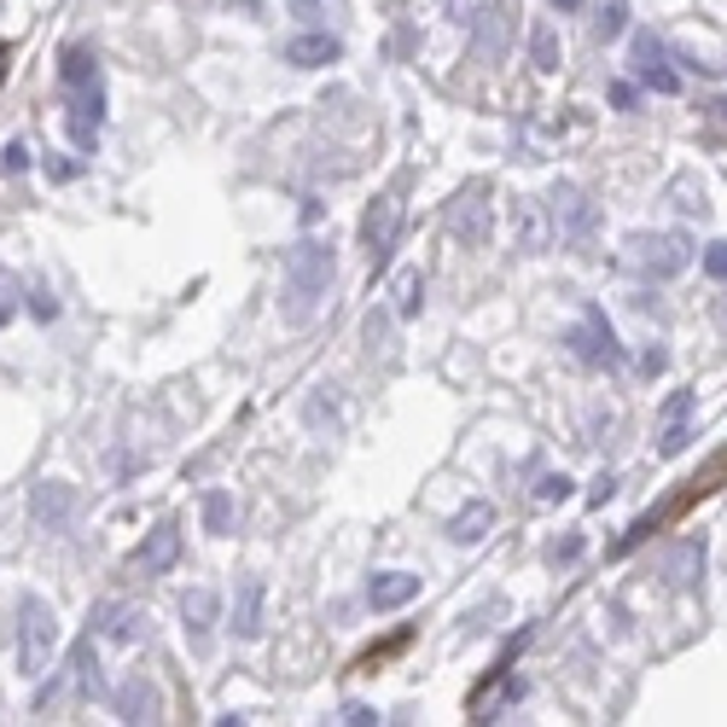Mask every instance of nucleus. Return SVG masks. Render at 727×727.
Listing matches in <instances>:
<instances>
[{
  "instance_id": "4be33fe9",
  "label": "nucleus",
  "mask_w": 727,
  "mask_h": 727,
  "mask_svg": "<svg viewBox=\"0 0 727 727\" xmlns=\"http://www.w3.org/2000/svg\"><path fill=\"white\" fill-rule=\"evenodd\" d=\"M506 24H513V19H506V7H483L478 19H471V47L495 59L501 47H506Z\"/></svg>"
},
{
  "instance_id": "b1692460",
  "label": "nucleus",
  "mask_w": 727,
  "mask_h": 727,
  "mask_svg": "<svg viewBox=\"0 0 727 727\" xmlns=\"http://www.w3.org/2000/svg\"><path fill=\"white\" fill-rule=\"evenodd\" d=\"M71 669H76V692H82V699H99V692H106V675H99V657H94V634L71 652Z\"/></svg>"
},
{
  "instance_id": "bb28decb",
  "label": "nucleus",
  "mask_w": 727,
  "mask_h": 727,
  "mask_svg": "<svg viewBox=\"0 0 727 727\" xmlns=\"http://www.w3.org/2000/svg\"><path fill=\"white\" fill-rule=\"evenodd\" d=\"M623 29H629V7H623V0H600V12H594V36H600V41H617Z\"/></svg>"
},
{
  "instance_id": "72a5a7b5",
  "label": "nucleus",
  "mask_w": 727,
  "mask_h": 727,
  "mask_svg": "<svg viewBox=\"0 0 727 727\" xmlns=\"http://www.w3.org/2000/svg\"><path fill=\"white\" fill-rule=\"evenodd\" d=\"M577 553H582V535H565V541H553V547H547V559L553 565H570Z\"/></svg>"
},
{
  "instance_id": "a19ab883",
  "label": "nucleus",
  "mask_w": 727,
  "mask_h": 727,
  "mask_svg": "<svg viewBox=\"0 0 727 727\" xmlns=\"http://www.w3.org/2000/svg\"><path fill=\"white\" fill-rule=\"evenodd\" d=\"M292 12L297 19H320V0H292Z\"/></svg>"
},
{
  "instance_id": "a18cd8bd",
  "label": "nucleus",
  "mask_w": 727,
  "mask_h": 727,
  "mask_svg": "<svg viewBox=\"0 0 727 727\" xmlns=\"http://www.w3.org/2000/svg\"><path fill=\"white\" fill-rule=\"evenodd\" d=\"M716 111H722V116H727V99H716Z\"/></svg>"
},
{
  "instance_id": "393cba45",
  "label": "nucleus",
  "mask_w": 727,
  "mask_h": 727,
  "mask_svg": "<svg viewBox=\"0 0 727 727\" xmlns=\"http://www.w3.org/2000/svg\"><path fill=\"white\" fill-rule=\"evenodd\" d=\"M530 59H535L541 76L559 71V29H553V24H535V29H530Z\"/></svg>"
},
{
  "instance_id": "37998d69",
  "label": "nucleus",
  "mask_w": 727,
  "mask_h": 727,
  "mask_svg": "<svg viewBox=\"0 0 727 727\" xmlns=\"http://www.w3.org/2000/svg\"><path fill=\"white\" fill-rule=\"evenodd\" d=\"M7 64H12V47H0V82H7Z\"/></svg>"
},
{
  "instance_id": "0eeeda50",
  "label": "nucleus",
  "mask_w": 727,
  "mask_h": 727,
  "mask_svg": "<svg viewBox=\"0 0 727 727\" xmlns=\"http://www.w3.org/2000/svg\"><path fill=\"white\" fill-rule=\"evenodd\" d=\"M565 344H570V355H577L582 367H617L623 361V344H617V332L605 326L600 309H588L577 326L565 332Z\"/></svg>"
},
{
  "instance_id": "c756f323",
  "label": "nucleus",
  "mask_w": 727,
  "mask_h": 727,
  "mask_svg": "<svg viewBox=\"0 0 727 727\" xmlns=\"http://www.w3.org/2000/svg\"><path fill=\"white\" fill-rule=\"evenodd\" d=\"M29 315H36V320H59V297L47 292V285H36V292H29Z\"/></svg>"
},
{
  "instance_id": "412c9836",
  "label": "nucleus",
  "mask_w": 727,
  "mask_h": 727,
  "mask_svg": "<svg viewBox=\"0 0 727 727\" xmlns=\"http://www.w3.org/2000/svg\"><path fill=\"white\" fill-rule=\"evenodd\" d=\"M489 523H495V506H489V501H466L460 513L448 518V535L460 541V547H478V541L489 535Z\"/></svg>"
},
{
  "instance_id": "c03bdc74",
  "label": "nucleus",
  "mask_w": 727,
  "mask_h": 727,
  "mask_svg": "<svg viewBox=\"0 0 727 727\" xmlns=\"http://www.w3.org/2000/svg\"><path fill=\"white\" fill-rule=\"evenodd\" d=\"M553 7H559V12H577V7H582V0H553Z\"/></svg>"
},
{
  "instance_id": "f03ea898",
  "label": "nucleus",
  "mask_w": 727,
  "mask_h": 727,
  "mask_svg": "<svg viewBox=\"0 0 727 727\" xmlns=\"http://www.w3.org/2000/svg\"><path fill=\"white\" fill-rule=\"evenodd\" d=\"M727 483V448L722 454H710V460H704V471H692V478H687V489H675V495L664 501V506H652V513H640L634 523H629V535H623V547L617 553H629V547H640V541H646L652 530H664V523L669 518H681L687 513V506L692 501H704V495H716V489Z\"/></svg>"
},
{
  "instance_id": "c85d7f7f",
  "label": "nucleus",
  "mask_w": 727,
  "mask_h": 727,
  "mask_svg": "<svg viewBox=\"0 0 727 727\" xmlns=\"http://www.w3.org/2000/svg\"><path fill=\"white\" fill-rule=\"evenodd\" d=\"M570 495H577V489H570V478H565V471H547V478H541L535 483V501H570Z\"/></svg>"
},
{
  "instance_id": "aec40b11",
  "label": "nucleus",
  "mask_w": 727,
  "mask_h": 727,
  "mask_svg": "<svg viewBox=\"0 0 727 727\" xmlns=\"http://www.w3.org/2000/svg\"><path fill=\"white\" fill-rule=\"evenodd\" d=\"M664 577L675 588H692L704 577V535H687V541H675V553L664 559Z\"/></svg>"
},
{
  "instance_id": "2eb2a0df",
  "label": "nucleus",
  "mask_w": 727,
  "mask_h": 727,
  "mask_svg": "<svg viewBox=\"0 0 727 727\" xmlns=\"http://www.w3.org/2000/svg\"><path fill=\"white\" fill-rule=\"evenodd\" d=\"M692 443V391H675L669 402H664V426H657V454H681Z\"/></svg>"
},
{
  "instance_id": "4c0bfd02",
  "label": "nucleus",
  "mask_w": 727,
  "mask_h": 727,
  "mask_svg": "<svg viewBox=\"0 0 727 727\" xmlns=\"http://www.w3.org/2000/svg\"><path fill=\"white\" fill-rule=\"evenodd\" d=\"M612 495H617V483H612V478H594V489H588V501H594V506H605Z\"/></svg>"
},
{
  "instance_id": "5701e85b",
  "label": "nucleus",
  "mask_w": 727,
  "mask_h": 727,
  "mask_svg": "<svg viewBox=\"0 0 727 727\" xmlns=\"http://www.w3.org/2000/svg\"><path fill=\"white\" fill-rule=\"evenodd\" d=\"M59 82L64 88H88V82H99V59L88 53V47H64L59 53Z\"/></svg>"
},
{
  "instance_id": "a211bd4d",
  "label": "nucleus",
  "mask_w": 727,
  "mask_h": 727,
  "mask_svg": "<svg viewBox=\"0 0 727 727\" xmlns=\"http://www.w3.org/2000/svg\"><path fill=\"white\" fill-rule=\"evenodd\" d=\"M344 47H337V36H326V29H309V36H292L285 41V64H297V71H320V64H332Z\"/></svg>"
},
{
  "instance_id": "cd10ccee",
  "label": "nucleus",
  "mask_w": 727,
  "mask_h": 727,
  "mask_svg": "<svg viewBox=\"0 0 727 727\" xmlns=\"http://www.w3.org/2000/svg\"><path fill=\"white\" fill-rule=\"evenodd\" d=\"M396 297H402V303H396V315H402V320H414L419 309H426V280H419V274H402Z\"/></svg>"
},
{
  "instance_id": "58836bf2",
  "label": "nucleus",
  "mask_w": 727,
  "mask_h": 727,
  "mask_svg": "<svg viewBox=\"0 0 727 727\" xmlns=\"http://www.w3.org/2000/svg\"><path fill=\"white\" fill-rule=\"evenodd\" d=\"M612 106H617V111L634 106V88H629V82H617V88H612Z\"/></svg>"
},
{
  "instance_id": "ea45409f",
  "label": "nucleus",
  "mask_w": 727,
  "mask_h": 727,
  "mask_svg": "<svg viewBox=\"0 0 727 727\" xmlns=\"http://www.w3.org/2000/svg\"><path fill=\"white\" fill-rule=\"evenodd\" d=\"M640 373H664V349H646V355H640Z\"/></svg>"
},
{
  "instance_id": "f3484780",
  "label": "nucleus",
  "mask_w": 727,
  "mask_h": 727,
  "mask_svg": "<svg viewBox=\"0 0 727 727\" xmlns=\"http://www.w3.org/2000/svg\"><path fill=\"white\" fill-rule=\"evenodd\" d=\"M262 600H268V582L245 577L239 600H233V634H239V640H262Z\"/></svg>"
},
{
  "instance_id": "1a4fd4ad",
  "label": "nucleus",
  "mask_w": 727,
  "mask_h": 727,
  "mask_svg": "<svg viewBox=\"0 0 727 727\" xmlns=\"http://www.w3.org/2000/svg\"><path fill=\"white\" fill-rule=\"evenodd\" d=\"M175 565H181V523L163 518V523H151L146 541L134 547V570H140V577H163V570H175Z\"/></svg>"
},
{
  "instance_id": "4468645a",
  "label": "nucleus",
  "mask_w": 727,
  "mask_h": 727,
  "mask_svg": "<svg viewBox=\"0 0 727 727\" xmlns=\"http://www.w3.org/2000/svg\"><path fill=\"white\" fill-rule=\"evenodd\" d=\"M634 71H640V82H646L652 94H675V88H681V76L669 71V53H664V41H657L652 29H640V36H634Z\"/></svg>"
},
{
  "instance_id": "f704fd0d",
  "label": "nucleus",
  "mask_w": 727,
  "mask_h": 727,
  "mask_svg": "<svg viewBox=\"0 0 727 727\" xmlns=\"http://www.w3.org/2000/svg\"><path fill=\"white\" fill-rule=\"evenodd\" d=\"M64 123H71V140H76L82 151H94V146H99V123H76V116H64Z\"/></svg>"
},
{
  "instance_id": "f257e3e1",
  "label": "nucleus",
  "mask_w": 727,
  "mask_h": 727,
  "mask_svg": "<svg viewBox=\"0 0 727 727\" xmlns=\"http://www.w3.org/2000/svg\"><path fill=\"white\" fill-rule=\"evenodd\" d=\"M332 274H337V250L326 239H297L285 250V326H309L320 315V303L332 292Z\"/></svg>"
},
{
  "instance_id": "7c9ffc66",
  "label": "nucleus",
  "mask_w": 727,
  "mask_h": 727,
  "mask_svg": "<svg viewBox=\"0 0 727 727\" xmlns=\"http://www.w3.org/2000/svg\"><path fill=\"white\" fill-rule=\"evenodd\" d=\"M0 169H7V175H24V169H29V146L12 140L7 151H0Z\"/></svg>"
},
{
  "instance_id": "7ed1b4c3",
  "label": "nucleus",
  "mask_w": 727,
  "mask_h": 727,
  "mask_svg": "<svg viewBox=\"0 0 727 727\" xmlns=\"http://www.w3.org/2000/svg\"><path fill=\"white\" fill-rule=\"evenodd\" d=\"M53 652H59V617L53 605L41 594H24L19 600V669L29 681H41L47 669H53Z\"/></svg>"
},
{
  "instance_id": "39448f33",
  "label": "nucleus",
  "mask_w": 727,
  "mask_h": 727,
  "mask_svg": "<svg viewBox=\"0 0 727 727\" xmlns=\"http://www.w3.org/2000/svg\"><path fill=\"white\" fill-rule=\"evenodd\" d=\"M448 233L466 245H489V233H495V215H489V187L483 181H471L448 198Z\"/></svg>"
},
{
  "instance_id": "ddd939ff",
  "label": "nucleus",
  "mask_w": 727,
  "mask_h": 727,
  "mask_svg": "<svg viewBox=\"0 0 727 727\" xmlns=\"http://www.w3.org/2000/svg\"><path fill=\"white\" fill-rule=\"evenodd\" d=\"M553 227H559L565 239H577V245L594 233V205H588V193L570 187V181H559V187H553Z\"/></svg>"
},
{
  "instance_id": "9d476101",
  "label": "nucleus",
  "mask_w": 727,
  "mask_h": 727,
  "mask_svg": "<svg viewBox=\"0 0 727 727\" xmlns=\"http://www.w3.org/2000/svg\"><path fill=\"white\" fill-rule=\"evenodd\" d=\"M29 518H36L41 530H64V523L76 518V483L41 478L36 489H29Z\"/></svg>"
},
{
  "instance_id": "e433bc0d",
  "label": "nucleus",
  "mask_w": 727,
  "mask_h": 727,
  "mask_svg": "<svg viewBox=\"0 0 727 727\" xmlns=\"http://www.w3.org/2000/svg\"><path fill=\"white\" fill-rule=\"evenodd\" d=\"M309 426H337V408H332V402H309Z\"/></svg>"
},
{
  "instance_id": "79ce46f5",
  "label": "nucleus",
  "mask_w": 727,
  "mask_h": 727,
  "mask_svg": "<svg viewBox=\"0 0 727 727\" xmlns=\"http://www.w3.org/2000/svg\"><path fill=\"white\" fill-rule=\"evenodd\" d=\"M12 315H19V303H12V292H0V326H7Z\"/></svg>"
},
{
  "instance_id": "473e14b6",
  "label": "nucleus",
  "mask_w": 727,
  "mask_h": 727,
  "mask_svg": "<svg viewBox=\"0 0 727 727\" xmlns=\"http://www.w3.org/2000/svg\"><path fill=\"white\" fill-rule=\"evenodd\" d=\"M704 274H710V280H727V245H722V239L704 245Z\"/></svg>"
},
{
  "instance_id": "a878e982",
  "label": "nucleus",
  "mask_w": 727,
  "mask_h": 727,
  "mask_svg": "<svg viewBox=\"0 0 727 727\" xmlns=\"http://www.w3.org/2000/svg\"><path fill=\"white\" fill-rule=\"evenodd\" d=\"M233 518H239V513H233V495H227V489H210V495H205V530L210 535H233Z\"/></svg>"
},
{
  "instance_id": "dca6fc26",
  "label": "nucleus",
  "mask_w": 727,
  "mask_h": 727,
  "mask_svg": "<svg viewBox=\"0 0 727 727\" xmlns=\"http://www.w3.org/2000/svg\"><path fill=\"white\" fill-rule=\"evenodd\" d=\"M408 600H419L414 570H379V577L367 582V605H373V612H402Z\"/></svg>"
},
{
  "instance_id": "6ab92c4d",
  "label": "nucleus",
  "mask_w": 727,
  "mask_h": 727,
  "mask_svg": "<svg viewBox=\"0 0 727 727\" xmlns=\"http://www.w3.org/2000/svg\"><path fill=\"white\" fill-rule=\"evenodd\" d=\"M513 215H518V250H523V257H541V250H547V239H553L547 210H541L535 198H518Z\"/></svg>"
},
{
  "instance_id": "423d86ee",
  "label": "nucleus",
  "mask_w": 727,
  "mask_h": 727,
  "mask_svg": "<svg viewBox=\"0 0 727 727\" xmlns=\"http://www.w3.org/2000/svg\"><path fill=\"white\" fill-rule=\"evenodd\" d=\"M396 233H402V205H396V193H384V198H373V210L361 215V245H367V262H373V274H384V268H391Z\"/></svg>"
},
{
  "instance_id": "2f4dec72",
  "label": "nucleus",
  "mask_w": 727,
  "mask_h": 727,
  "mask_svg": "<svg viewBox=\"0 0 727 727\" xmlns=\"http://www.w3.org/2000/svg\"><path fill=\"white\" fill-rule=\"evenodd\" d=\"M337 722H344V727H373L379 710L373 704H344V710H337Z\"/></svg>"
},
{
  "instance_id": "c9c22d12",
  "label": "nucleus",
  "mask_w": 727,
  "mask_h": 727,
  "mask_svg": "<svg viewBox=\"0 0 727 727\" xmlns=\"http://www.w3.org/2000/svg\"><path fill=\"white\" fill-rule=\"evenodd\" d=\"M47 175H53V181H76L82 163H76V158H47Z\"/></svg>"
},
{
  "instance_id": "f8f14e48",
  "label": "nucleus",
  "mask_w": 727,
  "mask_h": 727,
  "mask_svg": "<svg viewBox=\"0 0 727 727\" xmlns=\"http://www.w3.org/2000/svg\"><path fill=\"white\" fill-rule=\"evenodd\" d=\"M181 623H187L193 652H210L215 623H222V600H215L210 588H187V594H181Z\"/></svg>"
},
{
  "instance_id": "20e7f679",
  "label": "nucleus",
  "mask_w": 727,
  "mask_h": 727,
  "mask_svg": "<svg viewBox=\"0 0 727 727\" xmlns=\"http://www.w3.org/2000/svg\"><path fill=\"white\" fill-rule=\"evenodd\" d=\"M687 262H692V245L681 233H634L629 239V268L646 280H675L687 274Z\"/></svg>"
},
{
  "instance_id": "6e6552de",
  "label": "nucleus",
  "mask_w": 727,
  "mask_h": 727,
  "mask_svg": "<svg viewBox=\"0 0 727 727\" xmlns=\"http://www.w3.org/2000/svg\"><path fill=\"white\" fill-rule=\"evenodd\" d=\"M111 710H116V722H128V727L163 722V692H158L151 675H128V681L111 692Z\"/></svg>"
},
{
  "instance_id": "9b49d317",
  "label": "nucleus",
  "mask_w": 727,
  "mask_h": 727,
  "mask_svg": "<svg viewBox=\"0 0 727 727\" xmlns=\"http://www.w3.org/2000/svg\"><path fill=\"white\" fill-rule=\"evenodd\" d=\"M88 634H106L111 646H134V640H146V612L140 605H123V600H106V605H94Z\"/></svg>"
}]
</instances>
